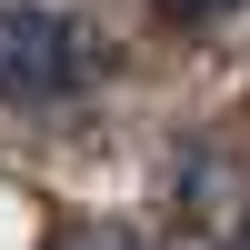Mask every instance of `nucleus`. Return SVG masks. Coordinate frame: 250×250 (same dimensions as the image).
Wrapping results in <instances>:
<instances>
[{"label":"nucleus","mask_w":250,"mask_h":250,"mask_svg":"<svg viewBox=\"0 0 250 250\" xmlns=\"http://www.w3.org/2000/svg\"><path fill=\"white\" fill-rule=\"evenodd\" d=\"M160 10H180V20H210V10H240V0H160Z\"/></svg>","instance_id":"obj_3"},{"label":"nucleus","mask_w":250,"mask_h":250,"mask_svg":"<svg viewBox=\"0 0 250 250\" xmlns=\"http://www.w3.org/2000/svg\"><path fill=\"white\" fill-rule=\"evenodd\" d=\"M50 250H140L130 230H70V240H50Z\"/></svg>","instance_id":"obj_2"},{"label":"nucleus","mask_w":250,"mask_h":250,"mask_svg":"<svg viewBox=\"0 0 250 250\" xmlns=\"http://www.w3.org/2000/svg\"><path fill=\"white\" fill-rule=\"evenodd\" d=\"M90 30L70 10H40V0H0V100L10 110H40V100L90 90Z\"/></svg>","instance_id":"obj_1"}]
</instances>
